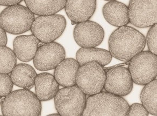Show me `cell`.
Masks as SVG:
<instances>
[{"label":"cell","instance_id":"1","mask_svg":"<svg viewBox=\"0 0 157 116\" xmlns=\"http://www.w3.org/2000/svg\"><path fill=\"white\" fill-rule=\"evenodd\" d=\"M145 46V36L131 26L118 27L109 37L110 53L112 56L122 61H130L143 50Z\"/></svg>","mask_w":157,"mask_h":116},{"label":"cell","instance_id":"2","mask_svg":"<svg viewBox=\"0 0 157 116\" xmlns=\"http://www.w3.org/2000/svg\"><path fill=\"white\" fill-rule=\"evenodd\" d=\"M129 106L122 97L100 92L88 97L82 116H126Z\"/></svg>","mask_w":157,"mask_h":116},{"label":"cell","instance_id":"3","mask_svg":"<svg viewBox=\"0 0 157 116\" xmlns=\"http://www.w3.org/2000/svg\"><path fill=\"white\" fill-rule=\"evenodd\" d=\"M41 101L36 94L28 89L11 92L2 103V112L5 116H38L42 111Z\"/></svg>","mask_w":157,"mask_h":116},{"label":"cell","instance_id":"4","mask_svg":"<svg viewBox=\"0 0 157 116\" xmlns=\"http://www.w3.org/2000/svg\"><path fill=\"white\" fill-rule=\"evenodd\" d=\"M35 14L22 5L9 6L0 14V26L6 32L18 35L30 30Z\"/></svg>","mask_w":157,"mask_h":116},{"label":"cell","instance_id":"5","mask_svg":"<svg viewBox=\"0 0 157 116\" xmlns=\"http://www.w3.org/2000/svg\"><path fill=\"white\" fill-rule=\"evenodd\" d=\"M86 100V95L75 84L58 90L55 97V106L60 116H82Z\"/></svg>","mask_w":157,"mask_h":116},{"label":"cell","instance_id":"6","mask_svg":"<svg viewBox=\"0 0 157 116\" xmlns=\"http://www.w3.org/2000/svg\"><path fill=\"white\" fill-rule=\"evenodd\" d=\"M106 72L102 66L90 62L80 66L76 74V85L86 94L91 96L104 89Z\"/></svg>","mask_w":157,"mask_h":116},{"label":"cell","instance_id":"7","mask_svg":"<svg viewBox=\"0 0 157 116\" xmlns=\"http://www.w3.org/2000/svg\"><path fill=\"white\" fill-rule=\"evenodd\" d=\"M130 61L128 69L135 83L145 86L156 78L157 55L150 51H142Z\"/></svg>","mask_w":157,"mask_h":116},{"label":"cell","instance_id":"8","mask_svg":"<svg viewBox=\"0 0 157 116\" xmlns=\"http://www.w3.org/2000/svg\"><path fill=\"white\" fill-rule=\"evenodd\" d=\"M66 20L61 15L39 16L35 18L30 30L33 35L43 43L53 42L61 36Z\"/></svg>","mask_w":157,"mask_h":116},{"label":"cell","instance_id":"9","mask_svg":"<svg viewBox=\"0 0 157 116\" xmlns=\"http://www.w3.org/2000/svg\"><path fill=\"white\" fill-rule=\"evenodd\" d=\"M129 21L138 28H147L157 22V0H130Z\"/></svg>","mask_w":157,"mask_h":116},{"label":"cell","instance_id":"10","mask_svg":"<svg viewBox=\"0 0 157 116\" xmlns=\"http://www.w3.org/2000/svg\"><path fill=\"white\" fill-rule=\"evenodd\" d=\"M65 49L61 44L53 42L43 43L33 58V64L39 71L52 70L65 59Z\"/></svg>","mask_w":157,"mask_h":116},{"label":"cell","instance_id":"11","mask_svg":"<svg viewBox=\"0 0 157 116\" xmlns=\"http://www.w3.org/2000/svg\"><path fill=\"white\" fill-rule=\"evenodd\" d=\"M133 82L128 68L118 66L106 73L104 89L107 92L118 96H127L132 91Z\"/></svg>","mask_w":157,"mask_h":116},{"label":"cell","instance_id":"12","mask_svg":"<svg viewBox=\"0 0 157 116\" xmlns=\"http://www.w3.org/2000/svg\"><path fill=\"white\" fill-rule=\"evenodd\" d=\"M74 40L81 47L93 48L103 42L105 31L96 22L87 20L76 24L73 31Z\"/></svg>","mask_w":157,"mask_h":116},{"label":"cell","instance_id":"13","mask_svg":"<svg viewBox=\"0 0 157 116\" xmlns=\"http://www.w3.org/2000/svg\"><path fill=\"white\" fill-rule=\"evenodd\" d=\"M96 8V0H66L65 9L72 24L90 20Z\"/></svg>","mask_w":157,"mask_h":116},{"label":"cell","instance_id":"14","mask_svg":"<svg viewBox=\"0 0 157 116\" xmlns=\"http://www.w3.org/2000/svg\"><path fill=\"white\" fill-rule=\"evenodd\" d=\"M43 43L33 35L19 36L13 41V53L20 61L28 62L33 59Z\"/></svg>","mask_w":157,"mask_h":116},{"label":"cell","instance_id":"15","mask_svg":"<svg viewBox=\"0 0 157 116\" xmlns=\"http://www.w3.org/2000/svg\"><path fill=\"white\" fill-rule=\"evenodd\" d=\"M102 13L106 21L113 26H127L130 22L128 7L120 2L109 1L103 7Z\"/></svg>","mask_w":157,"mask_h":116},{"label":"cell","instance_id":"16","mask_svg":"<svg viewBox=\"0 0 157 116\" xmlns=\"http://www.w3.org/2000/svg\"><path fill=\"white\" fill-rule=\"evenodd\" d=\"M36 95L40 101H48L55 98L59 85L55 77L47 72L37 74L35 78Z\"/></svg>","mask_w":157,"mask_h":116},{"label":"cell","instance_id":"17","mask_svg":"<svg viewBox=\"0 0 157 116\" xmlns=\"http://www.w3.org/2000/svg\"><path fill=\"white\" fill-rule=\"evenodd\" d=\"M80 65L73 58L64 59L55 68L54 77L59 85L67 87L76 84V74Z\"/></svg>","mask_w":157,"mask_h":116},{"label":"cell","instance_id":"18","mask_svg":"<svg viewBox=\"0 0 157 116\" xmlns=\"http://www.w3.org/2000/svg\"><path fill=\"white\" fill-rule=\"evenodd\" d=\"M112 55L109 51L103 49L81 47L76 52V61L80 66L85 64L95 62L102 66H107L112 60Z\"/></svg>","mask_w":157,"mask_h":116},{"label":"cell","instance_id":"19","mask_svg":"<svg viewBox=\"0 0 157 116\" xmlns=\"http://www.w3.org/2000/svg\"><path fill=\"white\" fill-rule=\"evenodd\" d=\"M33 14L38 16L54 15L65 8L66 0H24Z\"/></svg>","mask_w":157,"mask_h":116},{"label":"cell","instance_id":"20","mask_svg":"<svg viewBox=\"0 0 157 116\" xmlns=\"http://www.w3.org/2000/svg\"><path fill=\"white\" fill-rule=\"evenodd\" d=\"M10 73L13 84L28 90L33 87L37 73L31 66L27 64H19L15 66Z\"/></svg>","mask_w":157,"mask_h":116},{"label":"cell","instance_id":"21","mask_svg":"<svg viewBox=\"0 0 157 116\" xmlns=\"http://www.w3.org/2000/svg\"><path fill=\"white\" fill-rule=\"evenodd\" d=\"M142 105L149 114L157 116V80L156 79L145 85L140 95Z\"/></svg>","mask_w":157,"mask_h":116},{"label":"cell","instance_id":"22","mask_svg":"<svg viewBox=\"0 0 157 116\" xmlns=\"http://www.w3.org/2000/svg\"><path fill=\"white\" fill-rule=\"evenodd\" d=\"M17 57L11 49L0 46V73L9 74L16 66Z\"/></svg>","mask_w":157,"mask_h":116},{"label":"cell","instance_id":"23","mask_svg":"<svg viewBox=\"0 0 157 116\" xmlns=\"http://www.w3.org/2000/svg\"><path fill=\"white\" fill-rule=\"evenodd\" d=\"M13 83L8 74L0 73V98L5 97L13 90Z\"/></svg>","mask_w":157,"mask_h":116},{"label":"cell","instance_id":"24","mask_svg":"<svg viewBox=\"0 0 157 116\" xmlns=\"http://www.w3.org/2000/svg\"><path fill=\"white\" fill-rule=\"evenodd\" d=\"M147 36L146 42L149 51L155 55L157 54V24H153L151 26Z\"/></svg>","mask_w":157,"mask_h":116},{"label":"cell","instance_id":"25","mask_svg":"<svg viewBox=\"0 0 157 116\" xmlns=\"http://www.w3.org/2000/svg\"><path fill=\"white\" fill-rule=\"evenodd\" d=\"M148 114L149 113L143 105L139 103H134L129 106L127 116H148Z\"/></svg>","mask_w":157,"mask_h":116},{"label":"cell","instance_id":"26","mask_svg":"<svg viewBox=\"0 0 157 116\" xmlns=\"http://www.w3.org/2000/svg\"><path fill=\"white\" fill-rule=\"evenodd\" d=\"M7 41L6 31L0 26V46H6L7 43Z\"/></svg>","mask_w":157,"mask_h":116},{"label":"cell","instance_id":"27","mask_svg":"<svg viewBox=\"0 0 157 116\" xmlns=\"http://www.w3.org/2000/svg\"><path fill=\"white\" fill-rule=\"evenodd\" d=\"M23 0H0V5L9 6L12 5L20 4Z\"/></svg>","mask_w":157,"mask_h":116},{"label":"cell","instance_id":"28","mask_svg":"<svg viewBox=\"0 0 157 116\" xmlns=\"http://www.w3.org/2000/svg\"><path fill=\"white\" fill-rule=\"evenodd\" d=\"M48 116H60V115L59 114H49V115H48Z\"/></svg>","mask_w":157,"mask_h":116},{"label":"cell","instance_id":"29","mask_svg":"<svg viewBox=\"0 0 157 116\" xmlns=\"http://www.w3.org/2000/svg\"><path fill=\"white\" fill-rule=\"evenodd\" d=\"M105 1H116V0H105Z\"/></svg>","mask_w":157,"mask_h":116}]
</instances>
